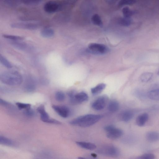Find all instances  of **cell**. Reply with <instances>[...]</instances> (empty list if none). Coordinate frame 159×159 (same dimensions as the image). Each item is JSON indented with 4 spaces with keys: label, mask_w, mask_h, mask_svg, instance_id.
<instances>
[{
    "label": "cell",
    "mask_w": 159,
    "mask_h": 159,
    "mask_svg": "<svg viewBox=\"0 0 159 159\" xmlns=\"http://www.w3.org/2000/svg\"><path fill=\"white\" fill-rule=\"evenodd\" d=\"M101 115L93 114H87L76 118L71 120L70 124L82 127L90 126L98 122L102 118Z\"/></svg>",
    "instance_id": "cell-1"
},
{
    "label": "cell",
    "mask_w": 159,
    "mask_h": 159,
    "mask_svg": "<svg viewBox=\"0 0 159 159\" xmlns=\"http://www.w3.org/2000/svg\"><path fill=\"white\" fill-rule=\"evenodd\" d=\"M0 80L3 83L10 85H17L21 84L22 77L21 74L15 71H5L0 75Z\"/></svg>",
    "instance_id": "cell-2"
},
{
    "label": "cell",
    "mask_w": 159,
    "mask_h": 159,
    "mask_svg": "<svg viewBox=\"0 0 159 159\" xmlns=\"http://www.w3.org/2000/svg\"><path fill=\"white\" fill-rule=\"evenodd\" d=\"M70 102L73 104L81 103L87 101L89 99L88 94L84 92L76 93L71 90L67 93Z\"/></svg>",
    "instance_id": "cell-3"
},
{
    "label": "cell",
    "mask_w": 159,
    "mask_h": 159,
    "mask_svg": "<svg viewBox=\"0 0 159 159\" xmlns=\"http://www.w3.org/2000/svg\"><path fill=\"white\" fill-rule=\"evenodd\" d=\"M97 152L100 154L113 158L118 157L120 154L118 149L111 145H106L100 147Z\"/></svg>",
    "instance_id": "cell-4"
},
{
    "label": "cell",
    "mask_w": 159,
    "mask_h": 159,
    "mask_svg": "<svg viewBox=\"0 0 159 159\" xmlns=\"http://www.w3.org/2000/svg\"><path fill=\"white\" fill-rule=\"evenodd\" d=\"M104 129L107 133V137L111 139H117L123 134V131L121 129L116 128L112 125L106 126Z\"/></svg>",
    "instance_id": "cell-5"
},
{
    "label": "cell",
    "mask_w": 159,
    "mask_h": 159,
    "mask_svg": "<svg viewBox=\"0 0 159 159\" xmlns=\"http://www.w3.org/2000/svg\"><path fill=\"white\" fill-rule=\"evenodd\" d=\"M40 24L37 22H20L14 23L11 25V27L15 28L34 30L39 28Z\"/></svg>",
    "instance_id": "cell-6"
},
{
    "label": "cell",
    "mask_w": 159,
    "mask_h": 159,
    "mask_svg": "<svg viewBox=\"0 0 159 159\" xmlns=\"http://www.w3.org/2000/svg\"><path fill=\"white\" fill-rule=\"evenodd\" d=\"M89 50L93 53L103 54L108 51V48L104 45L95 43H90L88 46Z\"/></svg>",
    "instance_id": "cell-7"
},
{
    "label": "cell",
    "mask_w": 159,
    "mask_h": 159,
    "mask_svg": "<svg viewBox=\"0 0 159 159\" xmlns=\"http://www.w3.org/2000/svg\"><path fill=\"white\" fill-rule=\"evenodd\" d=\"M107 98V97L106 95L98 97L92 103L91 105L92 108L97 111L103 109L106 106Z\"/></svg>",
    "instance_id": "cell-8"
},
{
    "label": "cell",
    "mask_w": 159,
    "mask_h": 159,
    "mask_svg": "<svg viewBox=\"0 0 159 159\" xmlns=\"http://www.w3.org/2000/svg\"><path fill=\"white\" fill-rule=\"evenodd\" d=\"M52 107L54 110L62 117L67 118L69 116L70 113V109L66 106L53 105Z\"/></svg>",
    "instance_id": "cell-9"
},
{
    "label": "cell",
    "mask_w": 159,
    "mask_h": 159,
    "mask_svg": "<svg viewBox=\"0 0 159 159\" xmlns=\"http://www.w3.org/2000/svg\"><path fill=\"white\" fill-rule=\"evenodd\" d=\"M61 8V5L54 1H49L46 3L44 6V10L47 13H52L58 11Z\"/></svg>",
    "instance_id": "cell-10"
},
{
    "label": "cell",
    "mask_w": 159,
    "mask_h": 159,
    "mask_svg": "<svg viewBox=\"0 0 159 159\" xmlns=\"http://www.w3.org/2000/svg\"><path fill=\"white\" fill-rule=\"evenodd\" d=\"M10 42V43L13 47L17 49L23 51L30 50L32 47L26 43L19 42L18 41H11Z\"/></svg>",
    "instance_id": "cell-11"
},
{
    "label": "cell",
    "mask_w": 159,
    "mask_h": 159,
    "mask_svg": "<svg viewBox=\"0 0 159 159\" xmlns=\"http://www.w3.org/2000/svg\"><path fill=\"white\" fill-rule=\"evenodd\" d=\"M148 115L146 113H144L139 115L136 120V124L139 126H143L148 119Z\"/></svg>",
    "instance_id": "cell-12"
},
{
    "label": "cell",
    "mask_w": 159,
    "mask_h": 159,
    "mask_svg": "<svg viewBox=\"0 0 159 159\" xmlns=\"http://www.w3.org/2000/svg\"><path fill=\"white\" fill-rule=\"evenodd\" d=\"M37 110L40 114V119L42 121L47 123L50 118L48 114L45 111L44 106L43 105L39 106L37 108Z\"/></svg>",
    "instance_id": "cell-13"
},
{
    "label": "cell",
    "mask_w": 159,
    "mask_h": 159,
    "mask_svg": "<svg viewBox=\"0 0 159 159\" xmlns=\"http://www.w3.org/2000/svg\"><path fill=\"white\" fill-rule=\"evenodd\" d=\"M134 116V113L131 111L126 110L122 112L120 115V119L127 122L130 120Z\"/></svg>",
    "instance_id": "cell-14"
},
{
    "label": "cell",
    "mask_w": 159,
    "mask_h": 159,
    "mask_svg": "<svg viewBox=\"0 0 159 159\" xmlns=\"http://www.w3.org/2000/svg\"><path fill=\"white\" fill-rule=\"evenodd\" d=\"M146 138L149 142H156L159 139V133L156 131H149L147 133Z\"/></svg>",
    "instance_id": "cell-15"
},
{
    "label": "cell",
    "mask_w": 159,
    "mask_h": 159,
    "mask_svg": "<svg viewBox=\"0 0 159 159\" xmlns=\"http://www.w3.org/2000/svg\"><path fill=\"white\" fill-rule=\"evenodd\" d=\"M76 144L80 147L85 149L93 150L96 148V145L93 143L83 142H77Z\"/></svg>",
    "instance_id": "cell-16"
},
{
    "label": "cell",
    "mask_w": 159,
    "mask_h": 159,
    "mask_svg": "<svg viewBox=\"0 0 159 159\" xmlns=\"http://www.w3.org/2000/svg\"><path fill=\"white\" fill-rule=\"evenodd\" d=\"M119 108L118 102L115 100H112L108 103L107 108L109 111L114 112L117 111Z\"/></svg>",
    "instance_id": "cell-17"
},
{
    "label": "cell",
    "mask_w": 159,
    "mask_h": 159,
    "mask_svg": "<svg viewBox=\"0 0 159 159\" xmlns=\"http://www.w3.org/2000/svg\"><path fill=\"white\" fill-rule=\"evenodd\" d=\"M41 36L44 38H48L53 37L54 34V30L50 28H45L40 32Z\"/></svg>",
    "instance_id": "cell-18"
},
{
    "label": "cell",
    "mask_w": 159,
    "mask_h": 159,
    "mask_svg": "<svg viewBox=\"0 0 159 159\" xmlns=\"http://www.w3.org/2000/svg\"><path fill=\"white\" fill-rule=\"evenodd\" d=\"M105 84L100 83L91 89V92L93 95H97L100 93L105 88Z\"/></svg>",
    "instance_id": "cell-19"
},
{
    "label": "cell",
    "mask_w": 159,
    "mask_h": 159,
    "mask_svg": "<svg viewBox=\"0 0 159 159\" xmlns=\"http://www.w3.org/2000/svg\"><path fill=\"white\" fill-rule=\"evenodd\" d=\"M147 96L150 99L154 100H159V89H155L149 91Z\"/></svg>",
    "instance_id": "cell-20"
},
{
    "label": "cell",
    "mask_w": 159,
    "mask_h": 159,
    "mask_svg": "<svg viewBox=\"0 0 159 159\" xmlns=\"http://www.w3.org/2000/svg\"><path fill=\"white\" fill-rule=\"evenodd\" d=\"M0 143L1 144L8 146H13L15 144L13 140L3 136H0Z\"/></svg>",
    "instance_id": "cell-21"
},
{
    "label": "cell",
    "mask_w": 159,
    "mask_h": 159,
    "mask_svg": "<svg viewBox=\"0 0 159 159\" xmlns=\"http://www.w3.org/2000/svg\"><path fill=\"white\" fill-rule=\"evenodd\" d=\"M153 74L151 72H145L143 73L140 77V80L143 82H146L151 79Z\"/></svg>",
    "instance_id": "cell-22"
},
{
    "label": "cell",
    "mask_w": 159,
    "mask_h": 159,
    "mask_svg": "<svg viewBox=\"0 0 159 159\" xmlns=\"http://www.w3.org/2000/svg\"><path fill=\"white\" fill-rule=\"evenodd\" d=\"M91 20L93 24L98 26H101L102 25V23L100 17L97 14L93 15L91 18Z\"/></svg>",
    "instance_id": "cell-23"
},
{
    "label": "cell",
    "mask_w": 159,
    "mask_h": 159,
    "mask_svg": "<svg viewBox=\"0 0 159 159\" xmlns=\"http://www.w3.org/2000/svg\"><path fill=\"white\" fill-rule=\"evenodd\" d=\"M2 36L6 39L13 41L21 40L24 39V37L21 36L10 34H4Z\"/></svg>",
    "instance_id": "cell-24"
},
{
    "label": "cell",
    "mask_w": 159,
    "mask_h": 159,
    "mask_svg": "<svg viewBox=\"0 0 159 159\" xmlns=\"http://www.w3.org/2000/svg\"><path fill=\"white\" fill-rule=\"evenodd\" d=\"M118 23L121 25L124 26H128L131 23V20L129 18H120L119 20Z\"/></svg>",
    "instance_id": "cell-25"
},
{
    "label": "cell",
    "mask_w": 159,
    "mask_h": 159,
    "mask_svg": "<svg viewBox=\"0 0 159 159\" xmlns=\"http://www.w3.org/2000/svg\"><path fill=\"white\" fill-rule=\"evenodd\" d=\"M0 61L1 63L4 66L8 68H11L12 66L10 62L3 56L0 55Z\"/></svg>",
    "instance_id": "cell-26"
},
{
    "label": "cell",
    "mask_w": 159,
    "mask_h": 159,
    "mask_svg": "<svg viewBox=\"0 0 159 159\" xmlns=\"http://www.w3.org/2000/svg\"><path fill=\"white\" fill-rule=\"evenodd\" d=\"M122 12L124 17L129 18L133 14V12L127 7H124L122 10Z\"/></svg>",
    "instance_id": "cell-27"
},
{
    "label": "cell",
    "mask_w": 159,
    "mask_h": 159,
    "mask_svg": "<svg viewBox=\"0 0 159 159\" xmlns=\"http://www.w3.org/2000/svg\"><path fill=\"white\" fill-rule=\"evenodd\" d=\"M55 98L57 101L62 102L64 100L65 96L64 93L62 92L58 91L56 93Z\"/></svg>",
    "instance_id": "cell-28"
},
{
    "label": "cell",
    "mask_w": 159,
    "mask_h": 159,
    "mask_svg": "<svg viewBox=\"0 0 159 159\" xmlns=\"http://www.w3.org/2000/svg\"><path fill=\"white\" fill-rule=\"evenodd\" d=\"M154 155L151 153H147L143 154L139 157V159H155Z\"/></svg>",
    "instance_id": "cell-29"
},
{
    "label": "cell",
    "mask_w": 159,
    "mask_h": 159,
    "mask_svg": "<svg viewBox=\"0 0 159 159\" xmlns=\"http://www.w3.org/2000/svg\"><path fill=\"white\" fill-rule=\"evenodd\" d=\"M16 105L20 109H27L30 107L31 105L29 104L21 102H16Z\"/></svg>",
    "instance_id": "cell-30"
},
{
    "label": "cell",
    "mask_w": 159,
    "mask_h": 159,
    "mask_svg": "<svg viewBox=\"0 0 159 159\" xmlns=\"http://www.w3.org/2000/svg\"><path fill=\"white\" fill-rule=\"evenodd\" d=\"M135 1L133 0H124L120 1L119 2V5H131L134 3Z\"/></svg>",
    "instance_id": "cell-31"
},
{
    "label": "cell",
    "mask_w": 159,
    "mask_h": 159,
    "mask_svg": "<svg viewBox=\"0 0 159 159\" xmlns=\"http://www.w3.org/2000/svg\"><path fill=\"white\" fill-rule=\"evenodd\" d=\"M35 88V86L32 84H27L25 87L26 90L29 92H32L34 91Z\"/></svg>",
    "instance_id": "cell-32"
},
{
    "label": "cell",
    "mask_w": 159,
    "mask_h": 159,
    "mask_svg": "<svg viewBox=\"0 0 159 159\" xmlns=\"http://www.w3.org/2000/svg\"><path fill=\"white\" fill-rule=\"evenodd\" d=\"M24 113L27 116H32L34 115V111L30 108L26 109Z\"/></svg>",
    "instance_id": "cell-33"
},
{
    "label": "cell",
    "mask_w": 159,
    "mask_h": 159,
    "mask_svg": "<svg viewBox=\"0 0 159 159\" xmlns=\"http://www.w3.org/2000/svg\"><path fill=\"white\" fill-rule=\"evenodd\" d=\"M41 1L40 0H28L23 1L24 3L26 4H37L40 2Z\"/></svg>",
    "instance_id": "cell-34"
},
{
    "label": "cell",
    "mask_w": 159,
    "mask_h": 159,
    "mask_svg": "<svg viewBox=\"0 0 159 159\" xmlns=\"http://www.w3.org/2000/svg\"><path fill=\"white\" fill-rule=\"evenodd\" d=\"M47 123H51V124H61V122H60V121H58V120H57L55 119H50V118L48 120Z\"/></svg>",
    "instance_id": "cell-35"
},
{
    "label": "cell",
    "mask_w": 159,
    "mask_h": 159,
    "mask_svg": "<svg viewBox=\"0 0 159 159\" xmlns=\"http://www.w3.org/2000/svg\"><path fill=\"white\" fill-rule=\"evenodd\" d=\"M0 105L3 106H7L9 104V103L6 101L2 99H0Z\"/></svg>",
    "instance_id": "cell-36"
},
{
    "label": "cell",
    "mask_w": 159,
    "mask_h": 159,
    "mask_svg": "<svg viewBox=\"0 0 159 159\" xmlns=\"http://www.w3.org/2000/svg\"><path fill=\"white\" fill-rule=\"evenodd\" d=\"M91 155L93 158H95L97 157L96 154L94 153L91 154Z\"/></svg>",
    "instance_id": "cell-37"
},
{
    "label": "cell",
    "mask_w": 159,
    "mask_h": 159,
    "mask_svg": "<svg viewBox=\"0 0 159 159\" xmlns=\"http://www.w3.org/2000/svg\"><path fill=\"white\" fill-rule=\"evenodd\" d=\"M157 74H158V75H159V70H158V72H157Z\"/></svg>",
    "instance_id": "cell-38"
},
{
    "label": "cell",
    "mask_w": 159,
    "mask_h": 159,
    "mask_svg": "<svg viewBox=\"0 0 159 159\" xmlns=\"http://www.w3.org/2000/svg\"><path fill=\"white\" fill-rule=\"evenodd\" d=\"M85 159H92V158L89 159V158H85Z\"/></svg>",
    "instance_id": "cell-39"
}]
</instances>
